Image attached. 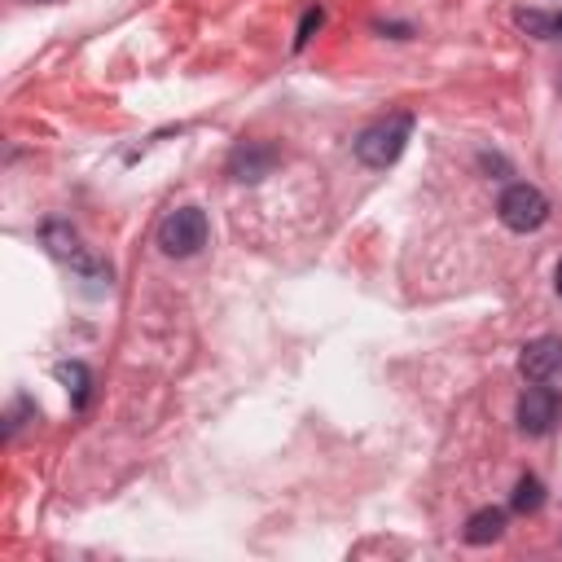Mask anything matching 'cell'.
Instances as JSON below:
<instances>
[{"mask_svg": "<svg viewBox=\"0 0 562 562\" xmlns=\"http://www.w3.org/2000/svg\"><path fill=\"white\" fill-rule=\"evenodd\" d=\"M496 215L509 233H536L549 220V198L536 184H509L496 202Z\"/></svg>", "mask_w": 562, "mask_h": 562, "instance_id": "3957f363", "label": "cell"}, {"mask_svg": "<svg viewBox=\"0 0 562 562\" xmlns=\"http://www.w3.org/2000/svg\"><path fill=\"white\" fill-rule=\"evenodd\" d=\"M321 26V9H307L303 13V22H299V35H294V48H303L307 40H312V31Z\"/></svg>", "mask_w": 562, "mask_h": 562, "instance_id": "8fae6325", "label": "cell"}, {"mask_svg": "<svg viewBox=\"0 0 562 562\" xmlns=\"http://www.w3.org/2000/svg\"><path fill=\"white\" fill-rule=\"evenodd\" d=\"M272 167H277V149L268 140H241L228 154V176L233 180H263Z\"/></svg>", "mask_w": 562, "mask_h": 562, "instance_id": "8992f818", "label": "cell"}, {"mask_svg": "<svg viewBox=\"0 0 562 562\" xmlns=\"http://www.w3.org/2000/svg\"><path fill=\"white\" fill-rule=\"evenodd\" d=\"M558 369H562V338H558V334L531 338V342L522 347V356H518V373H522L527 382H549Z\"/></svg>", "mask_w": 562, "mask_h": 562, "instance_id": "5b68a950", "label": "cell"}, {"mask_svg": "<svg viewBox=\"0 0 562 562\" xmlns=\"http://www.w3.org/2000/svg\"><path fill=\"white\" fill-rule=\"evenodd\" d=\"M501 531H505V509H474L470 514V522H465V540L470 544H492V540H501Z\"/></svg>", "mask_w": 562, "mask_h": 562, "instance_id": "52a82bcc", "label": "cell"}, {"mask_svg": "<svg viewBox=\"0 0 562 562\" xmlns=\"http://www.w3.org/2000/svg\"><path fill=\"white\" fill-rule=\"evenodd\" d=\"M540 505H544V483L536 474H522L518 487H514V509L518 514H536Z\"/></svg>", "mask_w": 562, "mask_h": 562, "instance_id": "9c48e42d", "label": "cell"}, {"mask_svg": "<svg viewBox=\"0 0 562 562\" xmlns=\"http://www.w3.org/2000/svg\"><path fill=\"white\" fill-rule=\"evenodd\" d=\"M408 136H413V114H391V119H382V123H373V127H364L356 136V158L364 167L382 171V167H391L404 154Z\"/></svg>", "mask_w": 562, "mask_h": 562, "instance_id": "6da1fadb", "label": "cell"}, {"mask_svg": "<svg viewBox=\"0 0 562 562\" xmlns=\"http://www.w3.org/2000/svg\"><path fill=\"white\" fill-rule=\"evenodd\" d=\"M558 417H562V395L544 382H531L518 400V430L522 435H549L558 426Z\"/></svg>", "mask_w": 562, "mask_h": 562, "instance_id": "277c9868", "label": "cell"}, {"mask_svg": "<svg viewBox=\"0 0 562 562\" xmlns=\"http://www.w3.org/2000/svg\"><path fill=\"white\" fill-rule=\"evenodd\" d=\"M206 237H211V224H206V211H198V206H176V211H167L162 224H158V246H162V255H171V259L198 255V250L206 246Z\"/></svg>", "mask_w": 562, "mask_h": 562, "instance_id": "7a4b0ae2", "label": "cell"}, {"mask_svg": "<svg viewBox=\"0 0 562 562\" xmlns=\"http://www.w3.org/2000/svg\"><path fill=\"white\" fill-rule=\"evenodd\" d=\"M40 4H48V0H40Z\"/></svg>", "mask_w": 562, "mask_h": 562, "instance_id": "5bb4252c", "label": "cell"}, {"mask_svg": "<svg viewBox=\"0 0 562 562\" xmlns=\"http://www.w3.org/2000/svg\"><path fill=\"white\" fill-rule=\"evenodd\" d=\"M53 373H57V378L70 386V395H75V408H83V404H88V382H92V378H88V369H83L79 360H66V364H57Z\"/></svg>", "mask_w": 562, "mask_h": 562, "instance_id": "ba28073f", "label": "cell"}, {"mask_svg": "<svg viewBox=\"0 0 562 562\" xmlns=\"http://www.w3.org/2000/svg\"><path fill=\"white\" fill-rule=\"evenodd\" d=\"M553 285H558V294H562V259H558V272H553Z\"/></svg>", "mask_w": 562, "mask_h": 562, "instance_id": "4fadbf2b", "label": "cell"}, {"mask_svg": "<svg viewBox=\"0 0 562 562\" xmlns=\"http://www.w3.org/2000/svg\"><path fill=\"white\" fill-rule=\"evenodd\" d=\"M514 22H518L527 35H536V40H553V13H540V9H518V13H514Z\"/></svg>", "mask_w": 562, "mask_h": 562, "instance_id": "30bf717a", "label": "cell"}, {"mask_svg": "<svg viewBox=\"0 0 562 562\" xmlns=\"http://www.w3.org/2000/svg\"><path fill=\"white\" fill-rule=\"evenodd\" d=\"M553 35L562 40V13H553Z\"/></svg>", "mask_w": 562, "mask_h": 562, "instance_id": "7c38bea8", "label": "cell"}]
</instances>
